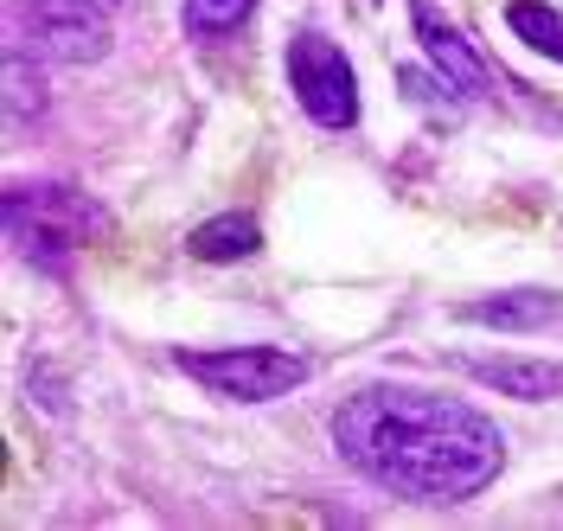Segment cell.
I'll return each instance as SVG.
<instances>
[{"label":"cell","instance_id":"1","mask_svg":"<svg viewBox=\"0 0 563 531\" xmlns=\"http://www.w3.org/2000/svg\"><path fill=\"white\" fill-rule=\"evenodd\" d=\"M333 449L358 480L410 506H461L506 467V435L474 403L410 385L352 390L333 410Z\"/></svg>","mask_w":563,"mask_h":531},{"label":"cell","instance_id":"2","mask_svg":"<svg viewBox=\"0 0 563 531\" xmlns=\"http://www.w3.org/2000/svg\"><path fill=\"white\" fill-rule=\"evenodd\" d=\"M0 218H7V244L20 250L33 269H45V276H58L77 256V244H90V237L109 231L103 206H90L70 186H7Z\"/></svg>","mask_w":563,"mask_h":531},{"label":"cell","instance_id":"3","mask_svg":"<svg viewBox=\"0 0 563 531\" xmlns=\"http://www.w3.org/2000/svg\"><path fill=\"white\" fill-rule=\"evenodd\" d=\"M174 365L206 385L211 397H231V403H276L295 385H308V358L282 353V346H179Z\"/></svg>","mask_w":563,"mask_h":531},{"label":"cell","instance_id":"4","mask_svg":"<svg viewBox=\"0 0 563 531\" xmlns=\"http://www.w3.org/2000/svg\"><path fill=\"white\" fill-rule=\"evenodd\" d=\"M288 90L308 109V122L327 135H346L358 122V77L352 58L327 33H295L288 38Z\"/></svg>","mask_w":563,"mask_h":531},{"label":"cell","instance_id":"5","mask_svg":"<svg viewBox=\"0 0 563 531\" xmlns=\"http://www.w3.org/2000/svg\"><path fill=\"white\" fill-rule=\"evenodd\" d=\"M13 33L26 38V52L58 58V65H97L115 45L97 0H20L13 7Z\"/></svg>","mask_w":563,"mask_h":531},{"label":"cell","instance_id":"6","mask_svg":"<svg viewBox=\"0 0 563 531\" xmlns=\"http://www.w3.org/2000/svg\"><path fill=\"white\" fill-rule=\"evenodd\" d=\"M410 13H417V38H422V52H429V65H435V77L455 90L461 103H481V97H493V77H487V65L474 58V45H467L455 26H442L422 0H410Z\"/></svg>","mask_w":563,"mask_h":531},{"label":"cell","instance_id":"7","mask_svg":"<svg viewBox=\"0 0 563 531\" xmlns=\"http://www.w3.org/2000/svg\"><path fill=\"white\" fill-rule=\"evenodd\" d=\"M461 372L474 378V385L499 390V397H519V403H551V397H563V365H551V358H455Z\"/></svg>","mask_w":563,"mask_h":531},{"label":"cell","instance_id":"8","mask_svg":"<svg viewBox=\"0 0 563 531\" xmlns=\"http://www.w3.org/2000/svg\"><path fill=\"white\" fill-rule=\"evenodd\" d=\"M467 327H499V333H538V327H558L563 320V295L551 288H506L487 301H461L455 308Z\"/></svg>","mask_w":563,"mask_h":531},{"label":"cell","instance_id":"9","mask_svg":"<svg viewBox=\"0 0 563 531\" xmlns=\"http://www.w3.org/2000/svg\"><path fill=\"white\" fill-rule=\"evenodd\" d=\"M186 250H192L199 263H244V256L263 250V224H256L250 212H218L186 237Z\"/></svg>","mask_w":563,"mask_h":531},{"label":"cell","instance_id":"10","mask_svg":"<svg viewBox=\"0 0 563 531\" xmlns=\"http://www.w3.org/2000/svg\"><path fill=\"white\" fill-rule=\"evenodd\" d=\"M506 26L526 38L531 52H544V58L563 65V13L558 7H544V0H512V7H506Z\"/></svg>","mask_w":563,"mask_h":531},{"label":"cell","instance_id":"11","mask_svg":"<svg viewBox=\"0 0 563 531\" xmlns=\"http://www.w3.org/2000/svg\"><path fill=\"white\" fill-rule=\"evenodd\" d=\"M250 13H256V0H186V33L211 45V38L244 33Z\"/></svg>","mask_w":563,"mask_h":531},{"label":"cell","instance_id":"12","mask_svg":"<svg viewBox=\"0 0 563 531\" xmlns=\"http://www.w3.org/2000/svg\"><path fill=\"white\" fill-rule=\"evenodd\" d=\"M38 109H45V77L20 58V45L7 52V122L20 129V122H33Z\"/></svg>","mask_w":563,"mask_h":531},{"label":"cell","instance_id":"13","mask_svg":"<svg viewBox=\"0 0 563 531\" xmlns=\"http://www.w3.org/2000/svg\"><path fill=\"white\" fill-rule=\"evenodd\" d=\"M97 7H122V0H97Z\"/></svg>","mask_w":563,"mask_h":531}]
</instances>
